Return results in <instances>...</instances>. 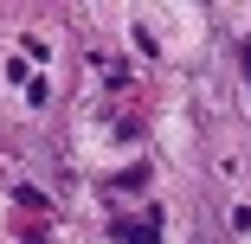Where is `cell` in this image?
Segmentation results:
<instances>
[{"instance_id": "cell-2", "label": "cell", "mask_w": 251, "mask_h": 244, "mask_svg": "<svg viewBox=\"0 0 251 244\" xmlns=\"http://www.w3.org/2000/svg\"><path fill=\"white\" fill-rule=\"evenodd\" d=\"M238 58H245V77H251V39H245V45H238Z\"/></svg>"}, {"instance_id": "cell-1", "label": "cell", "mask_w": 251, "mask_h": 244, "mask_svg": "<svg viewBox=\"0 0 251 244\" xmlns=\"http://www.w3.org/2000/svg\"><path fill=\"white\" fill-rule=\"evenodd\" d=\"M123 244H155V225H116Z\"/></svg>"}]
</instances>
